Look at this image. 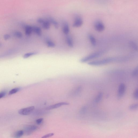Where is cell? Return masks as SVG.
I'll use <instances>...</instances> for the list:
<instances>
[{"label":"cell","mask_w":138,"mask_h":138,"mask_svg":"<svg viewBox=\"0 0 138 138\" xmlns=\"http://www.w3.org/2000/svg\"><path fill=\"white\" fill-rule=\"evenodd\" d=\"M125 61L124 57H111L89 62L88 65L92 66H99L105 65L114 62H122Z\"/></svg>","instance_id":"obj_1"},{"label":"cell","mask_w":138,"mask_h":138,"mask_svg":"<svg viewBox=\"0 0 138 138\" xmlns=\"http://www.w3.org/2000/svg\"><path fill=\"white\" fill-rule=\"evenodd\" d=\"M106 50H102L90 54L89 55L83 58L80 60L81 63H84L90 60L99 58L105 54Z\"/></svg>","instance_id":"obj_2"},{"label":"cell","mask_w":138,"mask_h":138,"mask_svg":"<svg viewBox=\"0 0 138 138\" xmlns=\"http://www.w3.org/2000/svg\"><path fill=\"white\" fill-rule=\"evenodd\" d=\"M34 109V106L28 107L20 109L18 111V113L20 115L27 116L31 114Z\"/></svg>","instance_id":"obj_3"},{"label":"cell","mask_w":138,"mask_h":138,"mask_svg":"<svg viewBox=\"0 0 138 138\" xmlns=\"http://www.w3.org/2000/svg\"><path fill=\"white\" fill-rule=\"evenodd\" d=\"M38 128V126L35 125H28L25 127L24 133L26 135H29L36 131Z\"/></svg>","instance_id":"obj_4"},{"label":"cell","mask_w":138,"mask_h":138,"mask_svg":"<svg viewBox=\"0 0 138 138\" xmlns=\"http://www.w3.org/2000/svg\"><path fill=\"white\" fill-rule=\"evenodd\" d=\"M94 27L96 31L98 32L103 31L105 29L104 25L99 20H97L95 22L94 24Z\"/></svg>","instance_id":"obj_5"},{"label":"cell","mask_w":138,"mask_h":138,"mask_svg":"<svg viewBox=\"0 0 138 138\" xmlns=\"http://www.w3.org/2000/svg\"><path fill=\"white\" fill-rule=\"evenodd\" d=\"M126 89L125 85L123 84H121L119 86L117 96L118 99L121 98L124 95Z\"/></svg>","instance_id":"obj_6"},{"label":"cell","mask_w":138,"mask_h":138,"mask_svg":"<svg viewBox=\"0 0 138 138\" xmlns=\"http://www.w3.org/2000/svg\"><path fill=\"white\" fill-rule=\"evenodd\" d=\"M83 21L81 17L77 16L75 18L73 24L74 27L77 28L80 27L83 24Z\"/></svg>","instance_id":"obj_7"},{"label":"cell","mask_w":138,"mask_h":138,"mask_svg":"<svg viewBox=\"0 0 138 138\" xmlns=\"http://www.w3.org/2000/svg\"><path fill=\"white\" fill-rule=\"evenodd\" d=\"M69 105V103L67 102H62L55 104L54 105H52L46 108L47 110H51V109H56L64 105Z\"/></svg>","instance_id":"obj_8"},{"label":"cell","mask_w":138,"mask_h":138,"mask_svg":"<svg viewBox=\"0 0 138 138\" xmlns=\"http://www.w3.org/2000/svg\"><path fill=\"white\" fill-rule=\"evenodd\" d=\"M70 28L67 22L64 23L62 31L63 33L66 35L68 34L70 32Z\"/></svg>","instance_id":"obj_9"},{"label":"cell","mask_w":138,"mask_h":138,"mask_svg":"<svg viewBox=\"0 0 138 138\" xmlns=\"http://www.w3.org/2000/svg\"><path fill=\"white\" fill-rule=\"evenodd\" d=\"M66 41L68 46L70 48H73L74 46L73 41L72 38L70 36H67L66 38Z\"/></svg>","instance_id":"obj_10"},{"label":"cell","mask_w":138,"mask_h":138,"mask_svg":"<svg viewBox=\"0 0 138 138\" xmlns=\"http://www.w3.org/2000/svg\"><path fill=\"white\" fill-rule=\"evenodd\" d=\"M88 38L92 46L95 47L97 45V42L95 38L93 35L89 34L88 35Z\"/></svg>","instance_id":"obj_11"},{"label":"cell","mask_w":138,"mask_h":138,"mask_svg":"<svg viewBox=\"0 0 138 138\" xmlns=\"http://www.w3.org/2000/svg\"><path fill=\"white\" fill-rule=\"evenodd\" d=\"M48 20L50 24H52L54 25L55 28L56 29L58 28L59 27V24L58 22L54 19L50 17L48 18Z\"/></svg>","instance_id":"obj_12"},{"label":"cell","mask_w":138,"mask_h":138,"mask_svg":"<svg viewBox=\"0 0 138 138\" xmlns=\"http://www.w3.org/2000/svg\"><path fill=\"white\" fill-rule=\"evenodd\" d=\"M33 32L39 36H40L42 34V31L41 28L37 26H33Z\"/></svg>","instance_id":"obj_13"},{"label":"cell","mask_w":138,"mask_h":138,"mask_svg":"<svg viewBox=\"0 0 138 138\" xmlns=\"http://www.w3.org/2000/svg\"><path fill=\"white\" fill-rule=\"evenodd\" d=\"M33 32V26L30 25H27L25 28V35L29 36Z\"/></svg>","instance_id":"obj_14"},{"label":"cell","mask_w":138,"mask_h":138,"mask_svg":"<svg viewBox=\"0 0 138 138\" xmlns=\"http://www.w3.org/2000/svg\"><path fill=\"white\" fill-rule=\"evenodd\" d=\"M42 24L43 28L44 29L46 30H48L50 29V23L48 20H45Z\"/></svg>","instance_id":"obj_15"},{"label":"cell","mask_w":138,"mask_h":138,"mask_svg":"<svg viewBox=\"0 0 138 138\" xmlns=\"http://www.w3.org/2000/svg\"><path fill=\"white\" fill-rule=\"evenodd\" d=\"M129 45L130 47L134 50L138 51V46L134 42L131 41L130 42Z\"/></svg>","instance_id":"obj_16"},{"label":"cell","mask_w":138,"mask_h":138,"mask_svg":"<svg viewBox=\"0 0 138 138\" xmlns=\"http://www.w3.org/2000/svg\"><path fill=\"white\" fill-rule=\"evenodd\" d=\"M38 54V52L36 51L28 53L24 55L23 58L24 59L27 58L31 56L35 55Z\"/></svg>","instance_id":"obj_17"},{"label":"cell","mask_w":138,"mask_h":138,"mask_svg":"<svg viewBox=\"0 0 138 138\" xmlns=\"http://www.w3.org/2000/svg\"><path fill=\"white\" fill-rule=\"evenodd\" d=\"M24 133L23 131L21 130L17 131L14 134V136L16 138H20L22 136Z\"/></svg>","instance_id":"obj_18"},{"label":"cell","mask_w":138,"mask_h":138,"mask_svg":"<svg viewBox=\"0 0 138 138\" xmlns=\"http://www.w3.org/2000/svg\"><path fill=\"white\" fill-rule=\"evenodd\" d=\"M103 93L102 92H100L96 97L95 100V101L96 103H99L101 101L102 98Z\"/></svg>","instance_id":"obj_19"},{"label":"cell","mask_w":138,"mask_h":138,"mask_svg":"<svg viewBox=\"0 0 138 138\" xmlns=\"http://www.w3.org/2000/svg\"><path fill=\"white\" fill-rule=\"evenodd\" d=\"M47 46L50 48H54L55 46V43L53 42L50 40H48L46 42Z\"/></svg>","instance_id":"obj_20"},{"label":"cell","mask_w":138,"mask_h":138,"mask_svg":"<svg viewBox=\"0 0 138 138\" xmlns=\"http://www.w3.org/2000/svg\"><path fill=\"white\" fill-rule=\"evenodd\" d=\"M20 89L21 88H16L13 89L11 90L9 92L8 94L9 95H12V94L16 93L17 92L19 91Z\"/></svg>","instance_id":"obj_21"},{"label":"cell","mask_w":138,"mask_h":138,"mask_svg":"<svg viewBox=\"0 0 138 138\" xmlns=\"http://www.w3.org/2000/svg\"><path fill=\"white\" fill-rule=\"evenodd\" d=\"M138 74V67H136L134 69L132 73V76L133 77H136L137 76Z\"/></svg>","instance_id":"obj_22"},{"label":"cell","mask_w":138,"mask_h":138,"mask_svg":"<svg viewBox=\"0 0 138 138\" xmlns=\"http://www.w3.org/2000/svg\"><path fill=\"white\" fill-rule=\"evenodd\" d=\"M138 107V104H134L130 105L129 107V109L131 110H135L137 109Z\"/></svg>","instance_id":"obj_23"},{"label":"cell","mask_w":138,"mask_h":138,"mask_svg":"<svg viewBox=\"0 0 138 138\" xmlns=\"http://www.w3.org/2000/svg\"><path fill=\"white\" fill-rule=\"evenodd\" d=\"M15 35L17 38H21L22 37V34L21 32L19 31H17L15 33Z\"/></svg>","instance_id":"obj_24"},{"label":"cell","mask_w":138,"mask_h":138,"mask_svg":"<svg viewBox=\"0 0 138 138\" xmlns=\"http://www.w3.org/2000/svg\"><path fill=\"white\" fill-rule=\"evenodd\" d=\"M134 97L136 100L138 99V89L137 88L135 90L134 94Z\"/></svg>","instance_id":"obj_25"},{"label":"cell","mask_w":138,"mask_h":138,"mask_svg":"<svg viewBox=\"0 0 138 138\" xmlns=\"http://www.w3.org/2000/svg\"><path fill=\"white\" fill-rule=\"evenodd\" d=\"M53 133H50L47 134L43 136L41 138H48L53 136L54 135Z\"/></svg>","instance_id":"obj_26"},{"label":"cell","mask_w":138,"mask_h":138,"mask_svg":"<svg viewBox=\"0 0 138 138\" xmlns=\"http://www.w3.org/2000/svg\"><path fill=\"white\" fill-rule=\"evenodd\" d=\"M43 120V119L42 118H39L38 119L36 120V122L37 124L40 125L42 123Z\"/></svg>","instance_id":"obj_27"},{"label":"cell","mask_w":138,"mask_h":138,"mask_svg":"<svg viewBox=\"0 0 138 138\" xmlns=\"http://www.w3.org/2000/svg\"><path fill=\"white\" fill-rule=\"evenodd\" d=\"M6 94V92H0V99L4 97Z\"/></svg>","instance_id":"obj_28"},{"label":"cell","mask_w":138,"mask_h":138,"mask_svg":"<svg viewBox=\"0 0 138 138\" xmlns=\"http://www.w3.org/2000/svg\"><path fill=\"white\" fill-rule=\"evenodd\" d=\"M44 20H45L42 18H39L37 20V21L39 24H42Z\"/></svg>","instance_id":"obj_29"},{"label":"cell","mask_w":138,"mask_h":138,"mask_svg":"<svg viewBox=\"0 0 138 138\" xmlns=\"http://www.w3.org/2000/svg\"><path fill=\"white\" fill-rule=\"evenodd\" d=\"M10 36L8 34H6L4 36V38L6 40L9 39L10 38Z\"/></svg>","instance_id":"obj_30"},{"label":"cell","mask_w":138,"mask_h":138,"mask_svg":"<svg viewBox=\"0 0 138 138\" xmlns=\"http://www.w3.org/2000/svg\"></svg>","instance_id":"obj_31"}]
</instances>
